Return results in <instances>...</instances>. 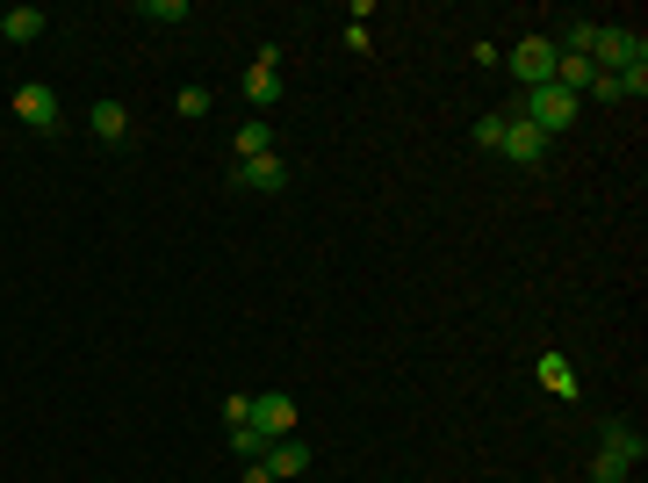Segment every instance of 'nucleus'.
<instances>
[{"instance_id":"obj_16","label":"nucleus","mask_w":648,"mask_h":483,"mask_svg":"<svg viewBox=\"0 0 648 483\" xmlns=\"http://www.w3.org/2000/svg\"><path fill=\"white\" fill-rule=\"evenodd\" d=\"M267 448H274V440H267L259 426H231V455H239V462H259Z\"/></svg>"},{"instance_id":"obj_21","label":"nucleus","mask_w":648,"mask_h":483,"mask_svg":"<svg viewBox=\"0 0 648 483\" xmlns=\"http://www.w3.org/2000/svg\"><path fill=\"white\" fill-rule=\"evenodd\" d=\"M583 94H598V102H627V87H620V72H598Z\"/></svg>"},{"instance_id":"obj_17","label":"nucleus","mask_w":648,"mask_h":483,"mask_svg":"<svg viewBox=\"0 0 648 483\" xmlns=\"http://www.w3.org/2000/svg\"><path fill=\"white\" fill-rule=\"evenodd\" d=\"M591 483H634V462H620V455L598 448V455H591Z\"/></svg>"},{"instance_id":"obj_22","label":"nucleus","mask_w":648,"mask_h":483,"mask_svg":"<svg viewBox=\"0 0 648 483\" xmlns=\"http://www.w3.org/2000/svg\"><path fill=\"white\" fill-rule=\"evenodd\" d=\"M144 15L152 22H188V0H144Z\"/></svg>"},{"instance_id":"obj_12","label":"nucleus","mask_w":648,"mask_h":483,"mask_svg":"<svg viewBox=\"0 0 648 483\" xmlns=\"http://www.w3.org/2000/svg\"><path fill=\"white\" fill-rule=\"evenodd\" d=\"M591 80H598L591 58H583V51H563V44H555V80H547V87H563V94H583Z\"/></svg>"},{"instance_id":"obj_19","label":"nucleus","mask_w":648,"mask_h":483,"mask_svg":"<svg viewBox=\"0 0 648 483\" xmlns=\"http://www.w3.org/2000/svg\"><path fill=\"white\" fill-rule=\"evenodd\" d=\"M468 138L483 145V152H497V138H505V108H490V116H476V130Z\"/></svg>"},{"instance_id":"obj_2","label":"nucleus","mask_w":648,"mask_h":483,"mask_svg":"<svg viewBox=\"0 0 648 483\" xmlns=\"http://www.w3.org/2000/svg\"><path fill=\"white\" fill-rule=\"evenodd\" d=\"M505 72L519 80V94H526V87H547L555 80V36H519L512 51H505Z\"/></svg>"},{"instance_id":"obj_4","label":"nucleus","mask_w":648,"mask_h":483,"mask_svg":"<svg viewBox=\"0 0 648 483\" xmlns=\"http://www.w3.org/2000/svg\"><path fill=\"white\" fill-rule=\"evenodd\" d=\"M497 152L512 159L519 173H533V166H541V159H547V138H541V130H533L526 116H519V108H505V138H497Z\"/></svg>"},{"instance_id":"obj_3","label":"nucleus","mask_w":648,"mask_h":483,"mask_svg":"<svg viewBox=\"0 0 648 483\" xmlns=\"http://www.w3.org/2000/svg\"><path fill=\"white\" fill-rule=\"evenodd\" d=\"M231 188H239V195H281V188H289V159H281V152L231 159Z\"/></svg>"},{"instance_id":"obj_20","label":"nucleus","mask_w":648,"mask_h":483,"mask_svg":"<svg viewBox=\"0 0 648 483\" xmlns=\"http://www.w3.org/2000/svg\"><path fill=\"white\" fill-rule=\"evenodd\" d=\"M223 426H253V398H245V390L223 398Z\"/></svg>"},{"instance_id":"obj_9","label":"nucleus","mask_w":648,"mask_h":483,"mask_svg":"<svg viewBox=\"0 0 648 483\" xmlns=\"http://www.w3.org/2000/svg\"><path fill=\"white\" fill-rule=\"evenodd\" d=\"M634 51H648L634 30H598V36H591V66H598V72H620Z\"/></svg>"},{"instance_id":"obj_18","label":"nucleus","mask_w":648,"mask_h":483,"mask_svg":"<svg viewBox=\"0 0 648 483\" xmlns=\"http://www.w3.org/2000/svg\"><path fill=\"white\" fill-rule=\"evenodd\" d=\"M209 102H217L209 87H181V102H173V108H181V116H188V123H202V116H209Z\"/></svg>"},{"instance_id":"obj_23","label":"nucleus","mask_w":648,"mask_h":483,"mask_svg":"<svg viewBox=\"0 0 648 483\" xmlns=\"http://www.w3.org/2000/svg\"><path fill=\"white\" fill-rule=\"evenodd\" d=\"M245 483H274V476H267V462H245Z\"/></svg>"},{"instance_id":"obj_15","label":"nucleus","mask_w":648,"mask_h":483,"mask_svg":"<svg viewBox=\"0 0 648 483\" xmlns=\"http://www.w3.org/2000/svg\"><path fill=\"white\" fill-rule=\"evenodd\" d=\"M267 152H274V123H267V116H253L239 138H231V159H267Z\"/></svg>"},{"instance_id":"obj_13","label":"nucleus","mask_w":648,"mask_h":483,"mask_svg":"<svg viewBox=\"0 0 648 483\" xmlns=\"http://www.w3.org/2000/svg\"><path fill=\"white\" fill-rule=\"evenodd\" d=\"M533 368H541V390H547V398H577V368H569V354H555V346H547Z\"/></svg>"},{"instance_id":"obj_5","label":"nucleus","mask_w":648,"mask_h":483,"mask_svg":"<svg viewBox=\"0 0 648 483\" xmlns=\"http://www.w3.org/2000/svg\"><path fill=\"white\" fill-rule=\"evenodd\" d=\"M15 123H30L36 138H58V94L44 80H22L15 87Z\"/></svg>"},{"instance_id":"obj_7","label":"nucleus","mask_w":648,"mask_h":483,"mask_svg":"<svg viewBox=\"0 0 648 483\" xmlns=\"http://www.w3.org/2000/svg\"><path fill=\"white\" fill-rule=\"evenodd\" d=\"M253 426L267 433V440H289V433H296V398H289V390H259V398H253Z\"/></svg>"},{"instance_id":"obj_14","label":"nucleus","mask_w":648,"mask_h":483,"mask_svg":"<svg viewBox=\"0 0 648 483\" xmlns=\"http://www.w3.org/2000/svg\"><path fill=\"white\" fill-rule=\"evenodd\" d=\"M44 8H30V0H22V8H8V15H0V36H8V44H36V36H44Z\"/></svg>"},{"instance_id":"obj_6","label":"nucleus","mask_w":648,"mask_h":483,"mask_svg":"<svg viewBox=\"0 0 648 483\" xmlns=\"http://www.w3.org/2000/svg\"><path fill=\"white\" fill-rule=\"evenodd\" d=\"M239 87H245V102H253V108H274V102H281V51L267 44V51L253 58V72H245Z\"/></svg>"},{"instance_id":"obj_8","label":"nucleus","mask_w":648,"mask_h":483,"mask_svg":"<svg viewBox=\"0 0 648 483\" xmlns=\"http://www.w3.org/2000/svg\"><path fill=\"white\" fill-rule=\"evenodd\" d=\"M598 448H605V455H620V462H634V469H641V455H648V433L634 426V418H598Z\"/></svg>"},{"instance_id":"obj_11","label":"nucleus","mask_w":648,"mask_h":483,"mask_svg":"<svg viewBox=\"0 0 648 483\" xmlns=\"http://www.w3.org/2000/svg\"><path fill=\"white\" fill-rule=\"evenodd\" d=\"M86 123H94V138L116 145V152L130 145V108H123V102H94V108H86Z\"/></svg>"},{"instance_id":"obj_10","label":"nucleus","mask_w":648,"mask_h":483,"mask_svg":"<svg viewBox=\"0 0 648 483\" xmlns=\"http://www.w3.org/2000/svg\"><path fill=\"white\" fill-rule=\"evenodd\" d=\"M259 462H267V476H274V483H296V476L310 469V448H303V440L289 433V440H274V448L259 455Z\"/></svg>"},{"instance_id":"obj_1","label":"nucleus","mask_w":648,"mask_h":483,"mask_svg":"<svg viewBox=\"0 0 648 483\" xmlns=\"http://www.w3.org/2000/svg\"><path fill=\"white\" fill-rule=\"evenodd\" d=\"M519 116H526L533 130L555 145V138H569V130H577V94H563V87H526V94H519Z\"/></svg>"}]
</instances>
